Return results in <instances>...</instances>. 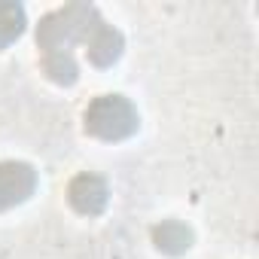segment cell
<instances>
[{
	"label": "cell",
	"mask_w": 259,
	"mask_h": 259,
	"mask_svg": "<svg viewBox=\"0 0 259 259\" xmlns=\"http://www.w3.org/2000/svg\"><path fill=\"white\" fill-rule=\"evenodd\" d=\"M101 19L98 7L92 4H64L52 13H46L37 25V49L43 73L55 85H73L79 79L76 64V46H85V37L92 25Z\"/></svg>",
	"instance_id": "6da1fadb"
},
{
	"label": "cell",
	"mask_w": 259,
	"mask_h": 259,
	"mask_svg": "<svg viewBox=\"0 0 259 259\" xmlns=\"http://www.w3.org/2000/svg\"><path fill=\"white\" fill-rule=\"evenodd\" d=\"M82 128H85V135L98 141L119 144V141H128L132 135H138L141 113L125 95H98L82 113Z\"/></svg>",
	"instance_id": "7a4b0ae2"
},
{
	"label": "cell",
	"mask_w": 259,
	"mask_h": 259,
	"mask_svg": "<svg viewBox=\"0 0 259 259\" xmlns=\"http://www.w3.org/2000/svg\"><path fill=\"white\" fill-rule=\"evenodd\" d=\"M37 192V171L28 162H0V213L25 204Z\"/></svg>",
	"instance_id": "3957f363"
},
{
	"label": "cell",
	"mask_w": 259,
	"mask_h": 259,
	"mask_svg": "<svg viewBox=\"0 0 259 259\" xmlns=\"http://www.w3.org/2000/svg\"><path fill=\"white\" fill-rule=\"evenodd\" d=\"M67 201L76 213L82 217H98L107 210V201H110V189H107V180L101 174H92V171H82L70 180L67 186Z\"/></svg>",
	"instance_id": "277c9868"
},
{
	"label": "cell",
	"mask_w": 259,
	"mask_h": 259,
	"mask_svg": "<svg viewBox=\"0 0 259 259\" xmlns=\"http://www.w3.org/2000/svg\"><path fill=\"white\" fill-rule=\"evenodd\" d=\"M122 49H125L122 34H119L110 22L98 19V22L92 25L89 37H85V55H89V61H92L95 67H113V64L122 58Z\"/></svg>",
	"instance_id": "5b68a950"
},
{
	"label": "cell",
	"mask_w": 259,
	"mask_h": 259,
	"mask_svg": "<svg viewBox=\"0 0 259 259\" xmlns=\"http://www.w3.org/2000/svg\"><path fill=\"white\" fill-rule=\"evenodd\" d=\"M192 229L180 220H162L159 226H153V244L165 256H183L192 247Z\"/></svg>",
	"instance_id": "8992f818"
},
{
	"label": "cell",
	"mask_w": 259,
	"mask_h": 259,
	"mask_svg": "<svg viewBox=\"0 0 259 259\" xmlns=\"http://www.w3.org/2000/svg\"><path fill=\"white\" fill-rule=\"evenodd\" d=\"M25 25H28L25 7L16 4V0H0V49L16 43L25 34Z\"/></svg>",
	"instance_id": "52a82bcc"
}]
</instances>
